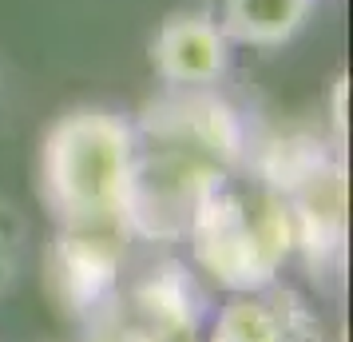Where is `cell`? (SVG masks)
<instances>
[{
	"mask_svg": "<svg viewBox=\"0 0 353 342\" xmlns=\"http://www.w3.org/2000/svg\"><path fill=\"white\" fill-rule=\"evenodd\" d=\"M119 231H64L60 243V287L72 303L92 307L115 283Z\"/></svg>",
	"mask_w": 353,
	"mask_h": 342,
	"instance_id": "obj_7",
	"label": "cell"
},
{
	"mask_svg": "<svg viewBox=\"0 0 353 342\" xmlns=\"http://www.w3.org/2000/svg\"><path fill=\"white\" fill-rule=\"evenodd\" d=\"M266 180L282 191L290 207L294 247H305L310 259L334 255L345 239V171L310 147H278Z\"/></svg>",
	"mask_w": 353,
	"mask_h": 342,
	"instance_id": "obj_4",
	"label": "cell"
},
{
	"mask_svg": "<svg viewBox=\"0 0 353 342\" xmlns=\"http://www.w3.org/2000/svg\"><path fill=\"white\" fill-rule=\"evenodd\" d=\"M199 298L183 267L167 263L99 314L92 342H199Z\"/></svg>",
	"mask_w": 353,
	"mask_h": 342,
	"instance_id": "obj_5",
	"label": "cell"
},
{
	"mask_svg": "<svg viewBox=\"0 0 353 342\" xmlns=\"http://www.w3.org/2000/svg\"><path fill=\"white\" fill-rule=\"evenodd\" d=\"M131 124L103 108H76L44 140V199L64 231L128 235Z\"/></svg>",
	"mask_w": 353,
	"mask_h": 342,
	"instance_id": "obj_2",
	"label": "cell"
},
{
	"mask_svg": "<svg viewBox=\"0 0 353 342\" xmlns=\"http://www.w3.org/2000/svg\"><path fill=\"white\" fill-rule=\"evenodd\" d=\"M294 339V323L282 298H266V294H239L230 307H223L210 342H290Z\"/></svg>",
	"mask_w": 353,
	"mask_h": 342,
	"instance_id": "obj_9",
	"label": "cell"
},
{
	"mask_svg": "<svg viewBox=\"0 0 353 342\" xmlns=\"http://www.w3.org/2000/svg\"><path fill=\"white\" fill-rule=\"evenodd\" d=\"M155 68L175 88H207L226 68V36L199 12L171 17L155 36Z\"/></svg>",
	"mask_w": 353,
	"mask_h": 342,
	"instance_id": "obj_6",
	"label": "cell"
},
{
	"mask_svg": "<svg viewBox=\"0 0 353 342\" xmlns=\"http://www.w3.org/2000/svg\"><path fill=\"white\" fill-rule=\"evenodd\" d=\"M187 235L199 267L234 294L266 291L294 251L290 207L266 175L262 180L226 175L199 203Z\"/></svg>",
	"mask_w": 353,
	"mask_h": 342,
	"instance_id": "obj_3",
	"label": "cell"
},
{
	"mask_svg": "<svg viewBox=\"0 0 353 342\" xmlns=\"http://www.w3.org/2000/svg\"><path fill=\"white\" fill-rule=\"evenodd\" d=\"M131 183L128 231L147 239L187 235L199 203L234 175L242 155V131L234 112L219 96L183 88L143 112L131 128Z\"/></svg>",
	"mask_w": 353,
	"mask_h": 342,
	"instance_id": "obj_1",
	"label": "cell"
},
{
	"mask_svg": "<svg viewBox=\"0 0 353 342\" xmlns=\"http://www.w3.org/2000/svg\"><path fill=\"white\" fill-rule=\"evenodd\" d=\"M310 0H223V28L242 44H282L305 20Z\"/></svg>",
	"mask_w": 353,
	"mask_h": 342,
	"instance_id": "obj_8",
	"label": "cell"
}]
</instances>
